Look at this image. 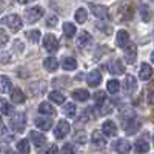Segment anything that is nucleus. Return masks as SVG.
Returning a JSON list of instances; mask_svg holds the SVG:
<instances>
[{
    "mask_svg": "<svg viewBox=\"0 0 154 154\" xmlns=\"http://www.w3.org/2000/svg\"><path fill=\"white\" fill-rule=\"evenodd\" d=\"M122 126H123V130L128 136H133L140 130L142 122H140L137 117H125V119H122Z\"/></svg>",
    "mask_w": 154,
    "mask_h": 154,
    "instance_id": "obj_1",
    "label": "nucleus"
},
{
    "mask_svg": "<svg viewBox=\"0 0 154 154\" xmlns=\"http://www.w3.org/2000/svg\"><path fill=\"white\" fill-rule=\"evenodd\" d=\"M45 14V9L38 5V6H32V8H28L26 11H25V20H26V23L32 25L35 23L37 20H40Z\"/></svg>",
    "mask_w": 154,
    "mask_h": 154,
    "instance_id": "obj_2",
    "label": "nucleus"
},
{
    "mask_svg": "<svg viewBox=\"0 0 154 154\" xmlns=\"http://www.w3.org/2000/svg\"><path fill=\"white\" fill-rule=\"evenodd\" d=\"M11 128L16 133H23L26 128V116L25 112H14V116L11 117Z\"/></svg>",
    "mask_w": 154,
    "mask_h": 154,
    "instance_id": "obj_3",
    "label": "nucleus"
},
{
    "mask_svg": "<svg viewBox=\"0 0 154 154\" xmlns=\"http://www.w3.org/2000/svg\"><path fill=\"white\" fill-rule=\"evenodd\" d=\"M2 23H5L6 26L11 29V31H20L22 26H23V20L20 19V16L17 14H8L2 19Z\"/></svg>",
    "mask_w": 154,
    "mask_h": 154,
    "instance_id": "obj_4",
    "label": "nucleus"
},
{
    "mask_svg": "<svg viewBox=\"0 0 154 154\" xmlns=\"http://www.w3.org/2000/svg\"><path fill=\"white\" fill-rule=\"evenodd\" d=\"M89 6V9H91V12L97 17V19H100V20H109L111 19V14H109V9L106 8V6H103V5H96V3H89L88 5Z\"/></svg>",
    "mask_w": 154,
    "mask_h": 154,
    "instance_id": "obj_5",
    "label": "nucleus"
},
{
    "mask_svg": "<svg viewBox=\"0 0 154 154\" xmlns=\"http://www.w3.org/2000/svg\"><path fill=\"white\" fill-rule=\"evenodd\" d=\"M43 48L46 51H49V53H54V51L59 48V42H57V37L54 34H46L43 37Z\"/></svg>",
    "mask_w": 154,
    "mask_h": 154,
    "instance_id": "obj_6",
    "label": "nucleus"
},
{
    "mask_svg": "<svg viewBox=\"0 0 154 154\" xmlns=\"http://www.w3.org/2000/svg\"><path fill=\"white\" fill-rule=\"evenodd\" d=\"M69 130H71V126L66 120H60L56 126V130H54V136L56 139H63V137H66L69 134Z\"/></svg>",
    "mask_w": 154,
    "mask_h": 154,
    "instance_id": "obj_7",
    "label": "nucleus"
},
{
    "mask_svg": "<svg viewBox=\"0 0 154 154\" xmlns=\"http://www.w3.org/2000/svg\"><path fill=\"white\" fill-rule=\"evenodd\" d=\"M125 91L128 96H133L136 91H137V80H136V77L134 75H125Z\"/></svg>",
    "mask_w": 154,
    "mask_h": 154,
    "instance_id": "obj_8",
    "label": "nucleus"
},
{
    "mask_svg": "<svg viewBox=\"0 0 154 154\" xmlns=\"http://www.w3.org/2000/svg\"><path fill=\"white\" fill-rule=\"evenodd\" d=\"M116 43H117V46L122 48V49H125L128 45H130V43H131V38H130V34H128V31H125V29L117 31V38H116Z\"/></svg>",
    "mask_w": 154,
    "mask_h": 154,
    "instance_id": "obj_9",
    "label": "nucleus"
},
{
    "mask_svg": "<svg viewBox=\"0 0 154 154\" xmlns=\"http://www.w3.org/2000/svg\"><path fill=\"white\" fill-rule=\"evenodd\" d=\"M100 82H102V74H100V71L93 69L91 72H88V75H86V83H88V86L96 88V86L100 85Z\"/></svg>",
    "mask_w": 154,
    "mask_h": 154,
    "instance_id": "obj_10",
    "label": "nucleus"
},
{
    "mask_svg": "<svg viewBox=\"0 0 154 154\" xmlns=\"http://www.w3.org/2000/svg\"><path fill=\"white\" fill-rule=\"evenodd\" d=\"M108 71L112 74V75H120L125 72V68H123V63L117 59H114L108 63Z\"/></svg>",
    "mask_w": 154,
    "mask_h": 154,
    "instance_id": "obj_11",
    "label": "nucleus"
},
{
    "mask_svg": "<svg viewBox=\"0 0 154 154\" xmlns=\"http://www.w3.org/2000/svg\"><path fill=\"white\" fill-rule=\"evenodd\" d=\"M29 93L32 96H42L45 91H46V83L43 80H38V82H32L29 83Z\"/></svg>",
    "mask_w": 154,
    "mask_h": 154,
    "instance_id": "obj_12",
    "label": "nucleus"
},
{
    "mask_svg": "<svg viewBox=\"0 0 154 154\" xmlns=\"http://www.w3.org/2000/svg\"><path fill=\"white\" fill-rule=\"evenodd\" d=\"M91 143L94 146H99V148H103L106 145V139H105V134L100 133V131H93L91 133Z\"/></svg>",
    "mask_w": 154,
    "mask_h": 154,
    "instance_id": "obj_13",
    "label": "nucleus"
},
{
    "mask_svg": "<svg viewBox=\"0 0 154 154\" xmlns=\"http://www.w3.org/2000/svg\"><path fill=\"white\" fill-rule=\"evenodd\" d=\"M102 133H103L105 136H116L117 134V125H116L112 120H105L103 123H102Z\"/></svg>",
    "mask_w": 154,
    "mask_h": 154,
    "instance_id": "obj_14",
    "label": "nucleus"
},
{
    "mask_svg": "<svg viewBox=\"0 0 154 154\" xmlns=\"http://www.w3.org/2000/svg\"><path fill=\"white\" fill-rule=\"evenodd\" d=\"M91 43H93V35L88 31H82L79 34V37H77V45H79V48H86Z\"/></svg>",
    "mask_w": 154,
    "mask_h": 154,
    "instance_id": "obj_15",
    "label": "nucleus"
},
{
    "mask_svg": "<svg viewBox=\"0 0 154 154\" xmlns=\"http://www.w3.org/2000/svg\"><path fill=\"white\" fill-rule=\"evenodd\" d=\"M29 139H31V142L38 148V146H43L45 143H46V137H45V134L43 133H40V131H31L29 133Z\"/></svg>",
    "mask_w": 154,
    "mask_h": 154,
    "instance_id": "obj_16",
    "label": "nucleus"
},
{
    "mask_svg": "<svg viewBox=\"0 0 154 154\" xmlns=\"http://www.w3.org/2000/svg\"><path fill=\"white\" fill-rule=\"evenodd\" d=\"M112 149L117 151V152H122V154L130 152L131 151V143L128 142V140H125V139H120V140H117V142H114Z\"/></svg>",
    "mask_w": 154,
    "mask_h": 154,
    "instance_id": "obj_17",
    "label": "nucleus"
},
{
    "mask_svg": "<svg viewBox=\"0 0 154 154\" xmlns=\"http://www.w3.org/2000/svg\"><path fill=\"white\" fill-rule=\"evenodd\" d=\"M154 71H152V66L149 65V63H142L140 65V71H139V77L142 80H149L152 77Z\"/></svg>",
    "mask_w": 154,
    "mask_h": 154,
    "instance_id": "obj_18",
    "label": "nucleus"
},
{
    "mask_svg": "<svg viewBox=\"0 0 154 154\" xmlns=\"http://www.w3.org/2000/svg\"><path fill=\"white\" fill-rule=\"evenodd\" d=\"M139 16H140V19H142V22L148 23V22L152 20V11L149 9L148 5L143 3V5H140V6H139Z\"/></svg>",
    "mask_w": 154,
    "mask_h": 154,
    "instance_id": "obj_19",
    "label": "nucleus"
},
{
    "mask_svg": "<svg viewBox=\"0 0 154 154\" xmlns=\"http://www.w3.org/2000/svg\"><path fill=\"white\" fill-rule=\"evenodd\" d=\"M11 100H12V103H23L25 100H26V96H25V93L22 91L20 88H14V89H11Z\"/></svg>",
    "mask_w": 154,
    "mask_h": 154,
    "instance_id": "obj_20",
    "label": "nucleus"
},
{
    "mask_svg": "<svg viewBox=\"0 0 154 154\" xmlns=\"http://www.w3.org/2000/svg\"><path fill=\"white\" fill-rule=\"evenodd\" d=\"M136 57H137V48L130 43L125 48V60H126V63H134Z\"/></svg>",
    "mask_w": 154,
    "mask_h": 154,
    "instance_id": "obj_21",
    "label": "nucleus"
},
{
    "mask_svg": "<svg viewBox=\"0 0 154 154\" xmlns=\"http://www.w3.org/2000/svg\"><path fill=\"white\" fill-rule=\"evenodd\" d=\"M11 89H12L11 79L6 77V75H0V93L2 94H9Z\"/></svg>",
    "mask_w": 154,
    "mask_h": 154,
    "instance_id": "obj_22",
    "label": "nucleus"
},
{
    "mask_svg": "<svg viewBox=\"0 0 154 154\" xmlns=\"http://www.w3.org/2000/svg\"><path fill=\"white\" fill-rule=\"evenodd\" d=\"M89 94L88 89H83V88H79V89H74L72 91V99L77 100V102H86L89 99Z\"/></svg>",
    "mask_w": 154,
    "mask_h": 154,
    "instance_id": "obj_23",
    "label": "nucleus"
},
{
    "mask_svg": "<svg viewBox=\"0 0 154 154\" xmlns=\"http://www.w3.org/2000/svg\"><path fill=\"white\" fill-rule=\"evenodd\" d=\"M43 66H45V69H46V71L54 72V71H57V68H59V62H57V59H56V57L49 56V57H46V59H45Z\"/></svg>",
    "mask_w": 154,
    "mask_h": 154,
    "instance_id": "obj_24",
    "label": "nucleus"
},
{
    "mask_svg": "<svg viewBox=\"0 0 154 154\" xmlns=\"http://www.w3.org/2000/svg\"><path fill=\"white\" fill-rule=\"evenodd\" d=\"M35 125L38 126L40 131H48V130H51V126H53V119L38 117V119H35Z\"/></svg>",
    "mask_w": 154,
    "mask_h": 154,
    "instance_id": "obj_25",
    "label": "nucleus"
},
{
    "mask_svg": "<svg viewBox=\"0 0 154 154\" xmlns=\"http://www.w3.org/2000/svg\"><path fill=\"white\" fill-rule=\"evenodd\" d=\"M38 112L51 117V116L56 114V109H54V106H51V103H48V102H42V103L38 105Z\"/></svg>",
    "mask_w": 154,
    "mask_h": 154,
    "instance_id": "obj_26",
    "label": "nucleus"
},
{
    "mask_svg": "<svg viewBox=\"0 0 154 154\" xmlns=\"http://www.w3.org/2000/svg\"><path fill=\"white\" fill-rule=\"evenodd\" d=\"M62 68L65 71H74L77 68V62L74 57H63L62 60Z\"/></svg>",
    "mask_w": 154,
    "mask_h": 154,
    "instance_id": "obj_27",
    "label": "nucleus"
},
{
    "mask_svg": "<svg viewBox=\"0 0 154 154\" xmlns=\"http://www.w3.org/2000/svg\"><path fill=\"white\" fill-rule=\"evenodd\" d=\"M62 29H63V34H65L68 38L74 37V35H75V32H77V29H75V25H74V23H69V22H65V23H63Z\"/></svg>",
    "mask_w": 154,
    "mask_h": 154,
    "instance_id": "obj_28",
    "label": "nucleus"
},
{
    "mask_svg": "<svg viewBox=\"0 0 154 154\" xmlns=\"http://www.w3.org/2000/svg\"><path fill=\"white\" fill-rule=\"evenodd\" d=\"M74 20H75L77 23H85V22L88 20V12H86V9H85V8L75 9V12H74Z\"/></svg>",
    "mask_w": 154,
    "mask_h": 154,
    "instance_id": "obj_29",
    "label": "nucleus"
},
{
    "mask_svg": "<svg viewBox=\"0 0 154 154\" xmlns=\"http://www.w3.org/2000/svg\"><path fill=\"white\" fill-rule=\"evenodd\" d=\"M106 89H108V93H111V94H117V93L120 91V82H119L117 79H111V80H108V83H106Z\"/></svg>",
    "mask_w": 154,
    "mask_h": 154,
    "instance_id": "obj_30",
    "label": "nucleus"
},
{
    "mask_svg": "<svg viewBox=\"0 0 154 154\" xmlns=\"http://www.w3.org/2000/svg\"><path fill=\"white\" fill-rule=\"evenodd\" d=\"M49 100L54 102V103H65V94L60 93V91H51L48 94Z\"/></svg>",
    "mask_w": 154,
    "mask_h": 154,
    "instance_id": "obj_31",
    "label": "nucleus"
},
{
    "mask_svg": "<svg viewBox=\"0 0 154 154\" xmlns=\"http://www.w3.org/2000/svg\"><path fill=\"white\" fill-rule=\"evenodd\" d=\"M25 34H26V38L31 43H38V40H40V37H42V32L38 29H31V31H26Z\"/></svg>",
    "mask_w": 154,
    "mask_h": 154,
    "instance_id": "obj_32",
    "label": "nucleus"
},
{
    "mask_svg": "<svg viewBox=\"0 0 154 154\" xmlns=\"http://www.w3.org/2000/svg\"><path fill=\"white\" fill-rule=\"evenodd\" d=\"M134 148H136L137 152H148L149 151V143L145 139H139L136 142V145H134Z\"/></svg>",
    "mask_w": 154,
    "mask_h": 154,
    "instance_id": "obj_33",
    "label": "nucleus"
},
{
    "mask_svg": "<svg viewBox=\"0 0 154 154\" xmlns=\"http://www.w3.org/2000/svg\"><path fill=\"white\" fill-rule=\"evenodd\" d=\"M63 112H65V116L66 117H75V114H77V106L74 105V103H65V106H63Z\"/></svg>",
    "mask_w": 154,
    "mask_h": 154,
    "instance_id": "obj_34",
    "label": "nucleus"
},
{
    "mask_svg": "<svg viewBox=\"0 0 154 154\" xmlns=\"http://www.w3.org/2000/svg\"><path fill=\"white\" fill-rule=\"evenodd\" d=\"M0 111H2V114H11L12 112L11 103L6 99H3V97H0Z\"/></svg>",
    "mask_w": 154,
    "mask_h": 154,
    "instance_id": "obj_35",
    "label": "nucleus"
},
{
    "mask_svg": "<svg viewBox=\"0 0 154 154\" xmlns=\"http://www.w3.org/2000/svg\"><path fill=\"white\" fill-rule=\"evenodd\" d=\"M29 142H28V140L26 139H22V140H19V143H17V151L19 152H25V154H26V152H29Z\"/></svg>",
    "mask_w": 154,
    "mask_h": 154,
    "instance_id": "obj_36",
    "label": "nucleus"
},
{
    "mask_svg": "<svg viewBox=\"0 0 154 154\" xmlns=\"http://www.w3.org/2000/svg\"><path fill=\"white\" fill-rule=\"evenodd\" d=\"M94 100H96V105L97 106H103V103L106 102V96H105V93L103 91H97L96 94H94Z\"/></svg>",
    "mask_w": 154,
    "mask_h": 154,
    "instance_id": "obj_37",
    "label": "nucleus"
},
{
    "mask_svg": "<svg viewBox=\"0 0 154 154\" xmlns=\"http://www.w3.org/2000/svg\"><path fill=\"white\" fill-rule=\"evenodd\" d=\"M8 42H9V35L3 29H0V46H5Z\"/></svg>",
    "mask_w": 154,
    "mask_h": 154,
    "instance_id": "obj_38",
    "label": "nucleus"
},
{
    "mask_svg": "<svg viewBox=\"0 0 154 154\" xmlns=\"http://www.w3.org/2000/svg\"><path fill=\"white\" fill-rule=\"evenodd\" d=\"M62 151L63 152H75V146L72 143H65L63 148H62Z\"/></svg>",
    "mask_w": 154,
    "mask_h": 154,
    "instance_id": "obj_39",
    "label": "nucleus"
},
{
    "mask_svg": "<svg viewBox=\"0 0 154 154\" xmlns=\"http://www.w3.org/2000/svg\"><path fill=\"white\" fill-rule=\"evenodd\" d=\"M46 25H48V26H56V25H57V17L56 16H49L48 20H46Z\"/></svg>",
    "mask_w": 154,
    "mask_h": 154,
    "instance_id": "obj_40",
    "label": "nucleus"
},
{
    "mask_svg": "<svg viewBox=\"0 0 154 154\" xmlns=\"http://www.w3.org/2000/svg\"><path fill=\"white\" fill-rule=\"evenodd\" d=\"M146 99H148V103H149V105H154V91H149Z\"/></svg>",
    "mask_w": 154,
    "mask_h": 154,
    "instance_id": "obj_41",
    "label": "nucleus"
},
{
    "mask_svg": "<svg viewBox=\"0 0 154 154\" xmlns=\"http://www.w3.org/2000/svg\"><path fill=\"white\" fill-rule=\"evenodd\" d=\"M97 28H102L105 31V34H111V28H106V26H103L102 23H97Z\"/></svg>",
    "mask_w": 154,
    "mask_h": 154,
    "instance_id": "obj_42",
    "label": "nucleus"
},
{
    "mask_svg": "<svg viewBox=\"0 0 154 154\" xmlns=\"http://www.w3.org/2000/svg\"><path fill=\"white\" fill-rule=\"evenodd\" d=\"M57 151H59V149H57V146H54V145H53L51 148H48V151H46V152H49V154H51V152H57Z\"/></svg>",
    "mask_w": 154,
    "mask_h": 154,
    "instance_id": "obj_43",
    "label": "nucleus"
},
{
    "mask_svg": "<svg viewBox=\"0 0 154 154\" xmlns=\"http://www.w3.org/2000/svg\"><path fill=\"white\" fill-rule=\"evenodd\" d=\"M19 3H22V5H26V3H29V2H32V0H17Z\"/></svg>",
    "mask_w": 154,
    "mask_h": 154,
    "instance_id": "obj_44",
    "label": "nucleus"
},
{
    "mask_svg": "<svg viewBox=\"0 0 154 154\" xmlns=\"http://www.w3.org/2000/svg\"><path fill=\"white\" fill-rule=\"evenodd\" d=\"M3 126V120H2V116H0V128Z\"/></svg>",
    "mask_w": 154,
    "mask_h": 154,
    "instance_id": "obj_45",
    "label": "nucleus"
},
{
    "mask_svg": "<svg viewBox=\"0 0 154 154\" xmlns=\"http://www.w3.org/2000/svg\"><path fill=\"white\" fill-rule=\"evenodd\" d=\"M151 62L154 63V51H152V54H151Z\"/></svg>",
    "mask_w": 154,
    "mask_h": 154,
    "instance_id": "obj_46",
    "label": "nucleus"
},
{
    "mask_svg": "<svg viewBox=\"0 0 154 154\" xmlns=\"http://www.w3.org/2000/svg\"><path fill=\"white\" fill-rule=\"evenodd\" d=\"M152 142H154V137H152Z\"/></svg>",
    "mask_w": 154,
    "mask_h": 154,
    "instance_id": "obj_47",
    "label": "nucleus"
},
{
    "mask_svg": "<svg viewBox=\"0 0 154 154\" xmlns=\"http://www.w3.org/2000/svg\"><path fill=\"white\" fill-rule=\"evenodd\" d=\"M152 2H154V0H152Z\"/></svg>",
    "mask_w": 154,
    "mask_h": 154,
    "instance_id": "obj_48",
    "label": "nucleus"
}]
</instances>
